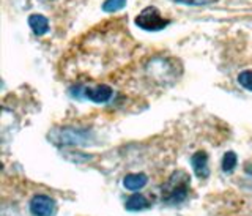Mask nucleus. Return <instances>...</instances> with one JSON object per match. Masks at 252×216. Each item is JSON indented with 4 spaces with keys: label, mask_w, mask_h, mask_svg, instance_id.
<instances>
[{
    "label": "nucleus",
    "mask_w": 252,
    "mask_h": 216,
    "mask_svg": "<svg viewBox=\"0 0 252 216\" xmlns=\"http://www.w3.org/2000/svg\"><path fill=\"white\" fill-rule=\"evenodd\" d=\"M189 188H191V177L185 171L173 172L161 186L162 202L167 205H177L185 202L189 194Z\"/></svg>",
    "instance_id": "1"
},
{
    "label": "nucleus",
    "mask_w": 252,
    "mask_h": 216,
    "mask_svg": "<svg viewBox=\"0 0 252 216\" xmlns=\"http://www.w3.org/2000/svg\"><path fill=\"white\" fill-rule=\"evenodd\" d=\"M170 24L169 19H164L159 10L155 6H147L144 8L136 18V26L148 30V32H158V30H162L165 29Z\"/></svg>",
    "instance_id": "2"
},
{
    "label": "nucleus",
    "mask_w": 252,
    "mask_h": 216,
    "mask_svg": "<svg viewBox=\"0 0 252 216\" xmlns=\"http://www.w3.org/2000/svg\"><path fill=\"white\" fill-rule=\"evenodd\" d=\"M55 212H57V205L49 196L38 194L30 201V213L33 216H54Z\"/></svg>",
    "instance_id": "3"
},
{
    "label": "nucleus",
    "mask_w": 252,
    "mask_h": 216,
    "mask_svg": "<svg viewBox=\"0 0 252 216\" xmlns=\"http://www.w3.org/2000/svg\"><path fill=\"white\" fill-rule=\"evenodd\" d=\"M82 97L90 100L93 103H107L110 98H112V89L109 85H98V87H87L84 89Z\"/></svg>",
    "instance_id": "4"
},
{
    "label": "nucleus",
    "mask_w": 252,
    "mask_h": 216,
    "mask_svg": "<svg viewBox=\"0 0 252 216\" xmlns=\"http://www.w3.org/2000/svg\"><path fill=\"white\" fill-rule=\"evenodd\" d=\"M191 166L199 179H207L210 175V167H208V155L205 151H197L191 156Z\"/></svg>",
    "instance_id": "5"
},
{
    "label": "nucleus",
    "mask_w": 252,
    "mask_h": 216,
    "mask_svg": "<svg viewBox=\"0 0 252 216\" xmlns=\"http://www.w3.org/2000/svg\"><path fill=\"white\" fill-rule=\"evenodd\" d=\"M29 26L36 36H43L49 30V21L43 14H32L29 18Z\"/></svg>",
    "instance_id": "6"
},
{
    "label": "nucleus",
    "mask_w": 252,
    "mask_h": 216,
    "mask_svg": "<svg viewBox=\"0 0 252 216\" xmlns=\"http://www.w3.org/2000/svg\"><path fill=\"white\" fill-rule=\"evenodd\" d=\"M148 181V177L145 174H128L123 179V186L129 191H139L142 189Z\"/></svg>",
    "instance_id": "7"
},
{
    "label": "nucleus",
    "mask_w": 252,
    "mask_h": 216,
    "mask_svg": "<svg viewBox=\"0 0 252 216\" xmlns=\"http://www.w3.org/2000/svg\"><path fill=\"white\" fill-rule=\"evenodd\" d=\"M150 207V202L147 199L142 196V194H132L128 201L125 204V209L129 210V212H140V210H145Z\"/></svg>",
    "instance_id": "8"
},
{
    "label": "nucleus",
    "mask_w": 252,
    "mask_h": 216,
    "mask_svg": "<svg viewBox=\"0 0 252 216\" xmlns=\"http://www.w3.org/2000/svg\"><path fill=\"white\" fill-rule=\"evenodd\" d=\"M236 163H238V158H236V153L235 151H227L222 158V171L224 172H232L235 167H236Z\"/></svg>",
    "instance_id": "9"
},
{
    "label": "nucleus",
    "mask_w": 252,
    "mask_h": 216,
    "mask_svg": "<svg viewBox=\"0 0 252 216\" xmlns=\"http://www.w3.org/2000/svg\"><path fill=\"white\" fill-rule=\"evenodd\" d=\"M126 5V0H104L102 3V11L106 13H115L118 10H122Z\"/></svg>",
    "instance_id": "10"
},
{
    "label": "nucleus",
    "mask_w": 252,
    "mask_h": 216,
    "mask_svg": "<svg viewBox=\"0 0 252 216\" xmlns=\"http://www.w3.org/2000/svg\"><path fill=\"white\" fill-rule=\"evenodd\" d=\"M238 82L244 87L246 90L252 92V71H243L238 76Z\"/></svg>",
    "instance_id": "11"
},
{
    "label": "nucleus",
    "mask_w": 252,
    "mask_h": 216,
    "mask_svg": "<svg viewBox=\"0 0 252 216\" xmlns=\"http://www.w3.org/2000/svg\"><path fill=\"white\" fill-rule=\"evenodd\" d=\"M175 3H183V5H191V6H200V5H208L215 3L218 0H172Z\"/></svg>",
    "instance_id": "12"
}]
</instances>
